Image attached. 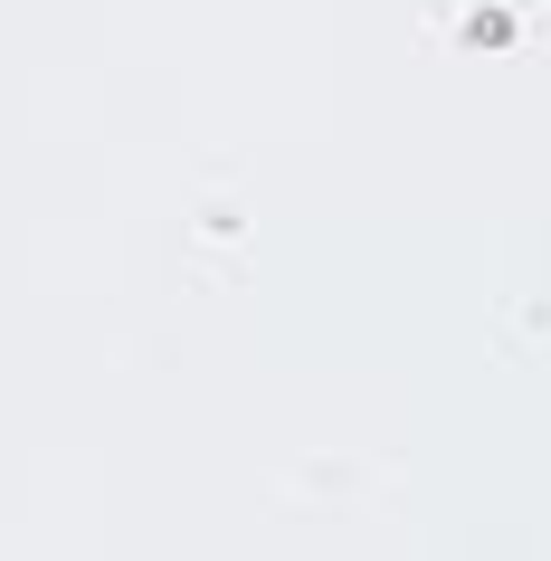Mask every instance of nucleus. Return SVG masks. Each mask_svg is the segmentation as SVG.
Wrapping results in <instances>:
<instances>
[]
</instances>
